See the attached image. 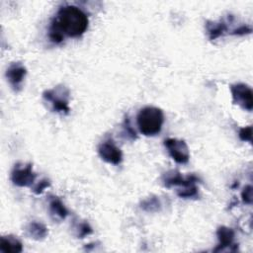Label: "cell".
Masks as SVG:
<instances>
[{
	"instance_id": "18",
	"label": "cell",
	"mask_w": 253,
	"mask_h": 253,
	"mask_svg": "<svg viewBox=\"0 0 253 253\" xmlns=\"http://www.w3.org/2000/svg\"><path fill=\"white\" fill-rule=\"evenodd\" d=\"M123 132L126 135V137L129 140H135L137 138L136 131L133 129V127L130 125V121L128 117H126L124 124H123Z\"/></svg>"
},
{
	"instance_id": "22",
	"label": "cell",
	"mask_w": 253,
	"mask_h": 253,
	"mask_svg": "<svg viewBox=\"0 0 253 253\" xmlns=\"http://www.w3.org/2000/svg\"><path fill=\"white\" fill-rule=\"evenodd\" d=\"M251 33V28L246 26V25H243V26H240L238 27L237 29L233 30L231 32V35H237V36H243V35H247V34H250Z\"/></svg>"
},
{
	"instance_id": "1",
	"label": "cell",
	"mask_w": 253,
	"mask_h": 253,
	"mask_svg": "<svg viewBox=\"0 0 253 253\" xmlns=\"http://www.w3.org/2000/svg\"><path fill=\"white\" fill-rule=\"evenodd\" d=\"M88 16L79 7L65 5L60 7L49 27L48 37L51 42L59 43L64 36L77 38L88 29Z\"/></svg>"
},
{
	"instance_id": "15",
	"label": "cell",
	"mask_w": 253,
	"mask_h": 253,
	"mask_svg": "<svg viewBox=\"0 0 253 253\" xmlns=\"http://www.w3.org/2000/svg\"><path fill=\"white\" fill-rule=\"evenodd\" d=\"M160 207H161V204L157 197H149L145 199L140 205V208L148 212L158 211L160 210Z\"/></svg>"
},
{
	"instance_id": "2",
	"label": "cell",
	"mask_w": 253,
	"mask_h": 253,
	"mask_svg": "<svg viewBox=\"0 0 253 253\" xmlns=\"http://www.w3.org/2000/svg\"><path fill=\"white\" fill-rule=\"evenodd\" d=\"M136 123L139 131L145 136H154L161 131L164 123V114L161 109L146 106L137 114Z\"/></svg>"
},
{
	"instance_id": "13",
	"label": "cell",
	"mask_w": 253,
	"mask_h": 253,
	"mask_svg": "<svg viewBox=\"0 0 253 253\" xmlns=\"http://www.w3.org/2000/svg\"><path fill=\"white\" fill-rule=\"evenodd\" d=\"M26 233L30 238L35 240H42L46 237L48 230L43 223L39 221H31L26 226Z\"/></svg>"
},
{
	"instance_id": "20",
	"label": "cell",
	"mask_w": 253,
	"mask_h": 253,
	"mask_svg": "<svg viewBox=\"0 0 253 253\" xmlns=\"http://www.w3.org/2000/svg\"><path fill=\"white\" fill-rule=\"evenodd\" d=\"M50 186V181L48 179H42L41 181H39V183H37L33 188L32 191L36 194V195H40L42 194L46 188H48Z\"/></svg>"
},
{
	"instance_id": "11",
	"label": "cell",
	"mask_w": 253,
	"mask_h": 253,
	"mask_svg": "<svg viewBox=\"0 0 253 253\" xmlns=\"http://www.w3.org/2000/svg\"><path fill=\"white\" fill-rule=\"evenodd\" d=\"M48 210L51 217L55 220H62L68 215V211L62 201L55 196L50 197L48 203Z\"/></svg>"
},
{
	"instance_id": "19",
	"label": "cell",
	"mask_w": 253,
	"mask_h": 253,
	"mask_svg": "<svg viewBox=\"0 0 253 253\" xmlns=\"http://www.w3.org/2000/svg\"><path fill=\"white\" fill-rule=\"evenodd\" d=\"M239 138L242 141H248V142H252V126H248L245 127H241L239 129Z\"/></svg>"
},
{
	"instance_id": "14",
	"label": "cell",
	"mask_w": 253,
	"mask_h": 253,
	"mask_svg": "<svg viewBox=\"0 0 253 253\" xmlns=\"http://www.w3.org/2000/svg\"><path fill=\"white\" fill-rule=\"evenodd\" d=\"M207 32L210 40H215L222 36L227 31V26L224 22H207Z\"/></svg>"
},
{
	"instance_id": "5",
	"label": "cell",
	"mask_w": 253,
	"mask_h": 253,
	"mask_svg": "<svg viewBox=\"0 0 253 253\" xmlns=\"http://www.w3.org/2000/svg\"><path fill=\"white\" fill-rule=\"evenodd\" d=\"M164 145L167 148L169 155L175 162L185 164L189 161L190 151L185 140L169 137L164 140Z\"/></svg>"
},
{
	"instance_id": "7",
	"label": "cell",
	"mask_w": 253,
	"mask_h": 253,
	"mask_svg": "<svg viewBox=\"0 0 253 253\" xmlns=\"http://www.w3.org/2000/svg\"><path fill=\"white\" fill-rule=\"evenodd\" d=\"M98 153L104 161L114 165H119L123 161V153L112 137H108L100 143Z\"/></svg>"
},
{
	"instance_id": "17",
	"label": "cell",
	"mask_w": 253,
	"mask_h": 253,
	"mask_svg": "<svg viewBox=\"0 0 253 253\" xmlns=\"http://www.w3.org/2000/svg\"><path fill=\"white\" fill-rule=\"evenodd\" d=\"M75 231H76V236L78 238H84L85 236H87L93 232L91 226L86 221H81V222L77 223L75 225Z\"/></svg>"
},
{
	"instance_id": "4",
	"label": "cell",
	"mask_w": 253,
	"mask_h": 253,
	"mask_svg": "<svg viewBox=\"0 0 253 253\" xmlns=\"http://www.w3.org/2000/svg\"><path fill=\"white\" fill-rule=\"evenodd\" d=\"M37 178L31 163H17L11 172V181L18 187H31Z\"/></svg>"
},
{
	"instance_id": "21",
	"label": "cell",
	"mask_w": 253,
	"mask_h": 253,
	"mask_svg": "<svg viewBox=\"0 0 253 253\" xmlns=\"http://www.w3.org/2000/svg\"><path fill=\"white\" fill-rule=\"evenodd\" d=\"M241 199L243 203L247 205L252 204V187L251 185H247L244 187L243 191L241 192Z\"/></svg>"
},
{
	"instance_id": "8",
	"label": "cell",
	"mask_w": 253,
	"mask_h": 253,
	"mask_svg": "<svg viewBox=\"0 0 253 253\" xmlns=\"http://www.w3.org/2000/svg\"><path fill=\"white\" fill-rule=\"evenodd\" d=\"M199 180H200L199 177H197L194 174H191L187 177H184L177 170L168 171L167 173L164 174V176L162 178L163 185L166 188H172V187H176V186H179L180 188H182V187H186L190 184L197 183Z\"/></svg>"
},
{
	"instance_id": "16",
	"label": "cell",
	"mask_w": 253,
	"mask_h": 253,
	"mask_svg": "<svg viewBox=\"0 0 253 253\" xmlns=\"http://www.w3.org/2000/svg\"><path fill=\"white\" fill-rule=\"evenodd\" d=\"M196 184L197 183H194V184H190L186 187L179 188L177 191V195L183 199L197 198L199 196V193H198V187Z\"/></svg>"
},
{
	"instance_id": "10",
	"label": "cell",
	"mask_w": 253,
	"mask_h": 253,
	"mask_svg": "<svg viewBox=\"0 0 253 253\" xmlns=\"http://www.w3.org/2000/svg\"><path fill=\"white\" fill-rule=\"evenodd\" d=\"M27 74L26 67L20 62L11 63L6 71V77L15 91H19Z\"/></svg>"
},
{
	"instance_id": "3",
	"label": "cell",
	"mask_w": 253,
	"mask_h": 253,
	"mask_svg": "<svg viewBox=\"0 0 253 253\" xmlns=\"http://www.w3.org/2000/svg\"><path fill=\"white\" fill-rule=\"evenodd\" d=\"M42 98L50 103L54 112L67 114L70 111L69 90L63 85H58L52 89L45 90L42 93Z\"/></svg>"
},
{
	"instance_id": "9",
	"label": "cell",
	"mask_w": 253,
	"mask_h": 253,
	"mask_svg": "<svg viewBox=\"0 0 253 253\" xmlns=\"http://www.w3.org/2000/svg\"><path fill=\"white\" fill-rule=\"evenodd\" d=\"M216 236L218 239V244L217 246L213 249L214 252H219L223 251L229 247H232L233 251L237 250L238 245L234 243V237L235 233L232 228H229L227 226H219L216 230Z\"/></svg>"
},
{
	"instance_id": "12",
	"label": "cell",
	"mask_w": 253,
	"mask_h": 253,
	"mask_svg": "<svg viewBox=\"0 0 253 253\" xmlns=\"http://www.w3.org/2000/svg\"><path fill=\"white\" fill-rule=\"evenodd\" d=\"M23 250L22 242L13 235H6L1 237L0 251L5 253H19Z\"/></svg>"
},
{
	"instance_id": "6",
	"label": "cell",
	"mask_w": 253,
	"mask_h": 253,
	"mask_svg": "<svg viewBox=\"0 0 253 253\" xmlns=\"http://www.w3.org/2000/svg\"><path fill=\"white\" fill-rule=\"evenodd\" d=\"M232 100L234 104L240 106L243 110L252 111L253 99L251 88L244 83H236L230 86Z\"/></svg>"
}]
</instances>
